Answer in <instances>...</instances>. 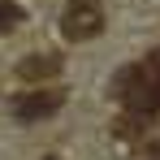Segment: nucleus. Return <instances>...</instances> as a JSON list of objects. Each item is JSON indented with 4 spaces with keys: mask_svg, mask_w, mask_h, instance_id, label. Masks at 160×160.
<instances>
[{
    "mask_svg": "<svg viewBox=\"0 0 160 160\" xmlns=\"http://www.w3.org/2000/svg\"><path fill=\"white\" fill-rule=\"evenodd\" d=\"M112 91L121 95L130 117H138L143 126L156 121L160 117V48L152 56H143L138 65H126L117 74V82H112Z\"/></svg>",
    "mask_w": 160,
    "mask_h": 160,
    "instance_id": "obj_1",
    "label": "nucleus"
},
{
    "mask_svg": "<svg viewBox=\"0 0 160 160\" xmlns=\"http://www.w3.org/2000/svg\"><path fill=\"white\" fill-rule=\"evenodd\" d=\"M65 104V91H30V95H13V117L18 121H43Z\"/></svg>",
    "mask_w": 160,
    "mask_h": 160,
    "instance_id": "obj_3",
    "label": "nucleus"
},
{
    "mask_svg": "<svg viewBox=\"0 0 160 160\" xmlns=\"http://www.w3.org/2000/svg\"><path fill=\"white\" fill-rule=\"evenodd\" d=\"M56 69H61L56 52H35L26 61H18V78H26V82H43V78H52Z\"/></svg>",
    "mask_w": 160,
    "mask_h": 160,
    "instance_id": "obj_4",
    "label": "nucleus"
},
{
    "mask_svg": "<svg viewBox=\"0 0 160 160\" xmlns=\"http://www.w3.org/2000/svg\"><path fill=\"white\" fill-rule=\"evenodd\" d=\"M22 22V4H13V0H0V35L4 30H13Z\"/></svg>",
    "mask_w": 160,
    "mask_h": 160,
    "instance_id": "obj_5",
    "label": "nucleus"
},
{
    "mask_svg": "<svg viewBox=\"0 0 160 160\" xmlns=\"http://www.w3.org/2000/svg\"><path fill=\"white\" fill-rule=\"evenodd\" d=\"M147 160H160V147H156V152H152V156H147Z\"/></svg>",
    "mask_w": 160,
    "mask_h": 160,
    "instance_id": "obj_6",
    "label": "nucleus"
},
{
    "mask_svg": "<svg viewBox=\"0 0 160 160\" xmlns=\"http://www.w3.org/2000/svg\"><path fill=\"white\" fill-rule=\"evenodd\" d=\"M104 30V4L100 0H69L61 13V35L65 39H95Z\"/></svg>",
    "mask_w": 160,
    "mask_h": 160,
    "instance_id": "obj_2",
    "label": "nucleus"
}]
</instances>
